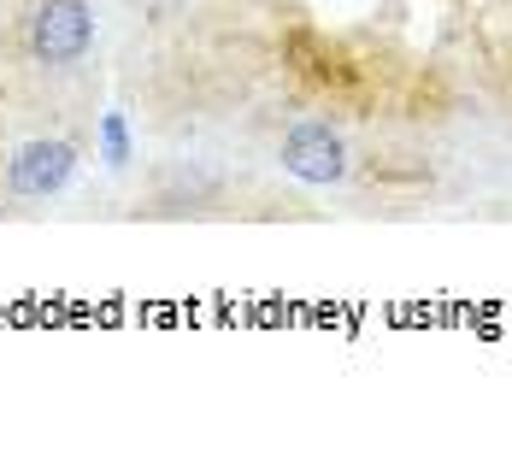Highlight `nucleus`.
<instances>
[{
    "label": "nucleus",
    "mask_w": 512,
    "mask_h": 459,
    "mask_svg": "<svg viewBox=\"0 0 512 459\" xmlns=\"http://www.w3.org/2000/svg\"><path fill=\"white\" fill-rule=\"evenodd\" d=\"M148 6H154V12H171V6H189V0H148Z\"/></svg>",
    "instance_id": "5"
},
{
    "label": "nucleus",
    "mask_w": 512,
    "mask_h": 459,
    "mask_svg": "<svg viewBox=\"0 0 512 459\" xmlns=\"http://www.w3.org/2000/svg\"><path fill=\"white\" fill-rule=\"evenodd\" d=\"M71 171H77V148L71 142H30V148L12 153L6 189L18 201H48V195H59L71 183Z\"/></svg>",
    "instance_id": "2"
},
{
    "label": "nucleus",
    "mask_w": 512,
    "mask_h": 459,
    "mask_svg": "<svg viewBox=\"0 0 512 459\" xmlns=\"http://www.w3.org/2000/svg\"><path fill=\"white\" fill-rule=\"evenodd\" d=\"M101 159L106 165H130V130H124L118 112H106L101 118Z\"/></svg>",
    "instance_id": "4"
},
{
    "label": "nucleus",
    "mask_w": 512,
    "mask_h": 459,
    "mask_svg": "<svg viewBox=\"0 0 512 459\" xmlns=\"http://www.w3.org/2000/svg\"><path fill=\"white\" fill-rule=\"evenodd\" d=\"M283 171L301 183H336L348 171V148L330 124H295L283 142Z\"/></svg>",
    "instance_id": "3"
},
{
    "label": "nucleus",
    "mask_w": 512,
    "mask_h": 459,
    "mask_svg": "<svg viewBox=\"0 0 512 459\" xmlns=\"http://www.w3.org/2000/svg\"><path fill=\"white\" fill-rule=\"evenodd\" d=\"M95 48V12L89 0H42L30 18V53L42 65H71Z\"/></svg>",
    "instance_id": "1"
}]
</instances>
